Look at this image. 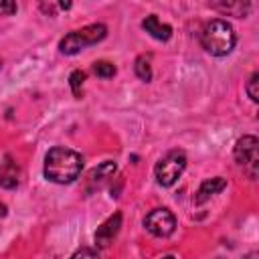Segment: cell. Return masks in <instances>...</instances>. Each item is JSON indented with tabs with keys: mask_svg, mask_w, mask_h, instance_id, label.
Listing matches in <instances>:
<instances>
[{
	"mask_svg": "<svg viewBox=\"0 0 259 259\" xmlns=\"http://www.w3.org/2000/svg\"><path fill=\"white\" fill-rule=\"evenodd\" d=\"M237 42V34L233 30V26L223 20V18H214L210 22H206L200 30V45L206 53L214 55V57H225L233 51Z\"/></svg>",
	"mask_w": 259,
	"mask_h": 259,
	"instance_id": "7a4b0ae2",
	"label": "cell"
},
{
	"mask_svg": "<svg viewBox=\"0 0 259 259\" xmlns=\"http://www.w3.org/2000/svg\"><path fill=\"white\" fill-rule=\"evenodd\" d=\"M107 34V26L101 24V22H95V24H87L79 30H73L69 34H65L59 42V49L63 55H77L79 51H83L85 47H91V45H97L99 40H103Z\"/></svg>",
	"mask_w": 259,
	"mask_h": 259,
	"instance_id": "3957f363",
	"label": "cell"
},
{
	"mask_svg": "<svg viewBox=\"0 0 259 259\" xmlns=\"http://www.w3.org/2000/svg\"><path fill=\"white\" fill-rule=\"evenodd\" d=\"M0 67H2V61H0Z\"/></svg>",
	"mask_w": 259,
	"mask_h": 259,
	"instance_id": "7402d4cb",
	"label": "cell"
},
{
	"mask_svg": "<svg viewBox=\"0 0 259 259\" xmlns=\"http://www.w3.org/2000/svg\"><path fill=\"white\" fill-rule=\"evenodd\" d=\"M257 85H259V73L255 71L251 77H249V81H247V95L251 97V101H259V91H257Z\"/></svg>",
	"mask_w": 259,
	"mask_h": 259,
	"instance_id": "2e32d148",
	"label": "cell"
},
{
	"mask_svg": "<svg viewBox=\"0 0 259 259\" xmlns=\"http://www.w3.org/2000/svg\"><path fill=\"white\" fill-rule=\"evenodd\" d=\"M18 184V166L10 156L0 158V186L14 188Z\"/></svg>",
	"mask_w": 259,
	"mask_h": 259,
	"instance_id": "9c48e42d",
	"label": "cell"
},
{
	"mask_svg": "<svg viewBox=\"0 0 259 259\" xmlns=\"http://www.w3.org/2000/svg\"><path fill=\"white\" fill-rule=\"evenodd\" d=\"M83 81H85V73L83 71H73L71 75H69V85H71V91H73V95L79 99L81 97V89H83Z\"/></svg>",
	"mask_w": 259,
	"mask_h": 259,
	"instance_id": "5bb4252c",
	"label": "cell"
},
{
	"mask_svg": "<svg viewBox=\"0 0 259 259\" xmlns=\"http://www.w3.org/2000/svg\"><path fill=\"white\" fill-rule=\"evenodd\" d=\"M93 71H95V75L101 77V79H109V77L115 75V67H113V63H109V61H97V63L93 65Z\"/></svg>",
	"mask_w": 259,
	"mask_h": 259,
	"instance_id": "9a60e30c",
	"label": "cell"
},
{
	"mask_svg": "<svg viewBox=\"0 0 259 259\" xmlns=\"http://www.w3.org/2000/svg\"><path fill=\"white\" fill-rule=\"evenodd\" d=\"M119 227H121V212H113L95 231V243H97V247H107L115 239V235L119 233Z\"/></svg>",
	"mask_w": 259,
	"mask_h": 259,
	"instance_id": "52a82bcc",
	"label": "cell"
},
{
	"mask_svg": "<svg viewBox=\"0 0 259 259\" xmlns=\"http://www.w3.org/2000/svg\"><path fill=\"white\" fill-rule=\"evenodd\" d=\"M134 69H136V75L142 79V81H150L152 79V67H150V59L148 57H138L136 59V65H134Z\"/></svg>",
	"mask_w": 259,
	"mask_h": 259,
	"instance_id": "4fadbf2b",
	"label": "cell"
},
{
	"mask_svg": "<svg viewBox=\"0 0 259 259\" xmlns=\"http://www.w3.org/2000/svg\"><path fill=\"white\" fill-rule=\"evenodd\" d=\"M59 6H61V8H63V10H67V8H71V2H61V4H59Z\"/></svg>",
	"mask_w": 259,
	"mask_h": 259,
	"instance_id": "ffe728a7",
	"label": "cell"
},
{
	"mask_svg": "<svg viewBox=\"0 0 259 259\" xmlns=\"http://www.w3.org/2000/svg\"><path fill=\"white\" fill-rule=\"evenodd\" d=\"M142 26H144V30H146L150 36H154L156 40H168V38L172 36V26L160 22L156 14H150L148 18H144Z\"/></svg>",
	"mask_w": 259,
	"mask_h": 259,
	"instance_id": "30bf717a",
	"label": "cell"
},
{
	"mask_svg": "<svg viewBox=\"0 0 259 259\" xmlns=\"http://www.w3.org/2000/svg\"><path fill=\"white\" fill-rule=\"evenodd\" d=\"M245 259H259V253H257V251H251V253H249Z\"/></svg>",
	"mask_w": 259,
	"mask_h": 259,
	"instance_id": "d6986e66",
	"label": "cell"
},
{
	"mask_svg": "<svg viewBox=\"0 0 259 259\" xmlns=\"http://www.w3.org/2000/svg\"><path fill=\"white\" fill-rule=\"evenodd\" d=\"M162 259H176V257H172V255H166V257H162Z\"/></svg>",
	"mask_w": 259,
	"mask_h": 259,
	"instance_id": "44dd1931",
	"label": "cell"
},
{
	"mask_svg": "<svg viewBox=\"0 0 259 259\" xmlns=\"http://www.w3.org/2000/svg\"><path fill=\"white\" fill-rule=\"evenodd\" d=\"M210 6L214 10H219V12H223V14L237 16V18L247 16V12L251 10V4L249 2H212Z\"/></svg>",
	"mask_w": 259,
	"mask_h": 259,
	"instance_id": "8fae6325",
	"label": "cell"
},
{
	"mask_svg": "<svg viewBox=\"0 0 259 259\" xmlns=\"http://www.w3.org/2000/svg\"><path fill=\"white\" fill-rule=\"evenodd\" d=\"M83 170V158L79 152L57 146L45 156V176L55 184H69L79 178Z\"/></svg>",
	"mask_w": 259,
	"mask_h": 259,
	"instance_id": "6da1fadb",
	"label": "cell"
},
{
	"mask_svg": "<svg viewBox=\"0 0 259 259\" xmlns=\"http://www.w3.org/2000/svg\"><path fill=\"white\" fill-rule=\"evenodd\" d=\"M16 4L14 2H0V14H14Z\"/></svg>",
	"mask_w": 259,
	"mask_h": 259,
	"instance_id": "ac0fdd59",
	"label": "cell"
},
{
	"mask_svg": "<svg viewBox=\"0 0 259 259\" xmlns=\"http://www.w3.org/2000/svg\"><path fill=\"white\" fill-rule=\"evenodd\" d=\"M113 174H115V162H103V164H99L93 172H91V176H89V182H91V186L95 188H99V186H103L109 178H113Z\"/></svg>",
	"mask_w": 259,
	"mask_h": 259,
	"instance_id": "7c38bea8",
	"label": "cell"
},
{
	"mask_svg": "<svg viewBox=\"0 0 259 259\" xmlns=\"http://www.w3.org/2000/svg\"><path fill=\"white\" fill-rule=\"evenodd\" d=\"M225 188H227V180H225L223 176L206 178V180L198 186V192H196V196H194V202H196V204H202V202H206L210 196L219 194V192L225 190Z\"/></svg>",
	"mask_w": 259,
	"mask_h": 259,
	"instance_id": "ba28073f",
	"label": "cell"
},
{
	"mask_svg": "<svg viewBox=\"0 0 259 259\" xmlns=\"http://www.w3.org/2000/svg\"><path fill=\"white\" fill-rule=\"evenodd\" d=\"M184 168H186V156H184V152H180V150L168 152V154L156 164V170H154L158 184H162V186H172V184L180 178V174L184 172Z\"/></svg>",
	"mask_w": 259,
	"mask_h": 259,
	"instance_id": "5b68a950",
	"label": "cell"
},
{
	"mask_svg": "<svg viewBox=\"0 0 259 259\" xmlns=\"http://www.w3.org/2000/svg\"><path fill=\"white\" fill-rule=\"evenodd\" d=\"M144 227L154 237H170L176 229V219L168 208H154L144 219Z\"/></svg>",
	"mask_w": 259,
	"mask_h": 259,
	"instance_id": "8992f818",
	"label": "cell"
},
{
	"mask_svg": "<svg viewBox=\"0 0 259 259\" xmlns=\"http://www.w3.org/2000/svg\"><path fill=\"white\" fill-rule=\"evenodd\" d=\"M71 259H99V255H97L93 249H89V247H83V249L75 251Z\"/></svg>",
	"mask_w": 259,
	"mask_h": 259,
	"instance_id": "e0dca14e",
	"label": "cell"
},
{
	"mask_svg": "<svg viewBox=\"0 0 259 259\" xmlns=\"http://www.w3.org/2000/svg\"><path fill=\"white\" fill-rule=\"evenodd\" d=\"M257 146H259V142L255 136H243L235 144V160L251 180L257 178V166H259Z\"/></svg>",
	"mask_w": 259,
	"mask_h": 259,
	"instance_id": "277c9868",
	"label": "cell"
}]
</instances>
